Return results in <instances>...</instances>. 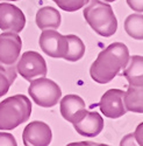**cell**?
<instances>
[{
  "mask_svg": "<svg viewBox=\"0 0 143 146\" xmlns=\"http://www.w3.org/2000/svg\"><path fill=\"white\" fill-rule=\"evenodd\" d=\"M122 101H123V105L126 108V110L137 112V113H142L143 112L142 87L128 86L127 91L123 94Z\"/></svg>",
  "mask_w": 143,
  "mask_h": 146,
  "instance_id": "cell-15",
  "label": "cell"
},
{
  "mask_svg": "<svg viewBox=\"0 0 143 146\" xmlns=\"http://www.w3.org/2000/svg\"><path fill=\"white\" fill-rule=\"evenodd\" d=\"M68 40V49L64 58L70 62H76L85 54V44L77 35H65Z\"/></svg>",
  "mask_w": 143,
  "mask_h": 146,
  "instance_id": "cell-16",
  "label": "cell"
},
{
  "mask_svg": "<svg viewBox=\"0 0 143 146\" xmlns=\"http://www.w3.org/2000/svg\"><path fill=\"white\" fill-rule=\"evenodd\" d=\"M142 66H143V57L142 56L134 55L132 57H129L128 63L123 68V72H122V75L128 81L129 86L142 87V84H143V81H142L143 67Z\"/></svg>",
  "mask_w": 143,
  "mask_h": 146,
  "instance_id": "cell-14",
  "label": "cell"
},
{
  "mask_svg": "<svg viewBox=\"0 0 143 146\" xmlns=\"http://www.w3.org/2000/svg\"><path fill=\"white\" fill-rule=\"evenodd\" d=\"M51 129L40 120L29 123L22 133V140L26 146H48L51 143Z\"/></svg>",
  "mask_w": 143,
  "mask_h": 146,
  "instance_id": "cell-9",
  "label": "cell"
},
{
  "mask_svg": "<svg viewBox=\"0 0 143 146\" xmlns=\"http://www.w3.org/2000/svg\"><path fill=\"white\" fill-rule=\"evenodd\" d=\"M26 25V17L23 12L8 3L0 4V29L4 32L20 33Z\"/></svg>",
  "mask_w": 143,
  "mask_h": 146,
  "instance_id": "cell-8",
  "label": "cell"
},
{
  "mask_svg": "<svg viewBox=\"0 0 143 146\" xmlns=\"http://www.w3.org/2000/svg\"><path fill=\"white\" fill-rule=\"evenodd\" d=\"M125 29L129 36L135 40L143 39V17L141 14H130L125 20Z\"/></svg>",
  "mask_w": 143,
  "mask_h": 146,
  "instance_id": "cell-17",
  "label": "cell"
},
{
  "mask_svg": "<svg viewBox=\"0 0 143 146\" xmlns=\"http://www.w3.org/2000/svg\"><path fill=\"white\" fill-rule=\"evenodd\" d=\"M16 78V70L12 66L0 63V97L6 95Z\"/></svg>",
  "mask_w": 143,
  "mask_h": 146,
  "instance_id": "cell-18",
  "label": "cell"
},
{
  "mask_svg": "<svg viewBox=\"0 0 143 146\" xmlns=\"http://www.w3.org/2000/svg\"><path fill=\"white\" fill-rule=\"evenodd\" d=\"M127 4L132 9L138 12V13H142V11H143V0H127Z\"/></svg>",
  "mask_w": 143,
  "mask_h": 146,
  "instance_id": "cell-21",
  "label": "cell"
},
{
  "mask_svg": "<svg viewBox=\"0 0 143 146\" xmlns=\"http://www.w3.org/2000/svg\"><path fill=\"white\" fill-rule=\"evenodd\" d=\"M85 112V102L78 95H66L61 101V113L63 118L70 123H77Z\"/></svg>",
  "mask_w": 143,
  "mask_h": 146,
  "instance_id": "cell-11",
  "label": "cell"
},
{
  "mask_svg": "<svg viewBox=\"0 0 143 146\" xmlns=\"http://www.w3.org/2000/svg\"><path fill=\"white\" fill-rule=\"evenodd\" d=\"M28 94L37 105L43 108H51L61 100L62 90L52 80L45 78L43 76L30 81Z\"/></svg>",
  "mask_w": 143,
  "mask_h": 146,
  "instance_id": "cell-4",
  "label": "cell"
},
{
  "mask_svg": "<svg viewBox=\"0 0 143 146\" xmlns=\"http://www.w3.org/2000/svg\"><path fill=\"white\" fill-rule=\"evenodd\" d=\"M125 91L120 89H110L107 90L100 100L98 104L101 112L108 118H119L123 116L127 110L123 105V97Z\"/></svg>",
  "mask_w": 143,
  "mask_h": 146,
  "instance_id": "cell-10",
  "label": "cell"
},
{
  "mask_svg": "<svg viewBox=\"0 0 143 146\" xmlns=\"http://www.w3.org/2000/svg\"><path fill=\"white\" fill-rule=\"evenodd\" d=\"M86 22L91 28L104 38H110L117 29V20L111 5L100 0H89L83 11Z\"/></svg>",
  "mask_w": 143,
  "mask_h": 146,
  "instance_id": "cell-2",
  "label": "cell"
},
{
  "mask_svg": "<svg viewBox=\"0 0 143 146\" xmlns=\"http://www.w3.org/2000/svg\"><path fill=\"white\" fill-rule=\"evenodd\" d=\"M21 48L22 41L18 33L5 32L0 34V63L15 67Z\"/></svg>",
  "mask_w": 143,
  "mask_h": 146,
  "instance_id": "cell-6",
  "label": "cell"
},
{
  "mask_svg": "<svg viewBox=\"0 0 143 146\" xmlns=\"http://www.w3.org/2000/svg\"><path fill=\"white\" fill-rule=\"evenodd\" d=\"M73 127L76 132L84 137H95L104 129V119L98 112H90L86 110L85 115L83 116L77 123H73Z\"/></svg>",
  "mask_w": 143,
  "mask_h": 146,
  "instance_id": "cell-12",
  "label": "cell"
},
{
  "mask_svg": "<svg viewBox=\"0 0 143 146\" xmlns=\"http://www.w3.org/2000/svg\"><path fill=\"white\" fill-rule=\"evenodd\" d=\"M104 1H108V3H113V1H116V0H104Z\"/></svg>",
  "mask_w": 143,
  "mask_h": 146,
  "instance_id": "cell-24",
  "label": "cell"
},
{
  "mask_svg": "<svg viewBox=\"0 0 143 146\" xmlns=\"http://www.w3.org/2000/svg\"><path fill=\"white\" fill-rule=\"evenodd\" d=\"M87 3H89V0H69L66 4H64L61 7V9L65 12H76L80 9L81 7H84Z\"/></svg>",
  "mask_w": 143,
  "mask_h": 146,
  "instance_id": "cell-19",
  "label": "cell"
},
{
  "mask_svg": "<svg viewBox=\"0 0 143 146\" xmlns=\"http://www.w3.org/2000/svg\"><path fill=\"white\" fill-rule=\"evenodd\" d=\"M0 1H18V0H0Z\"/></svg>",
  "mask_w": 143,
  "mask_h": 146,
  "instance_id": "cell-23",
  "label": "cell"
},
{
  "mask_svg": "<svg viewBox=\"0 0 143 146\" xmlns=\"http://www.w3.org/2000/svg\"><path fill=\"white\" fill-rule=\"evenodd\" d=\"M129 60V50L126 44L114 42L101 50L91 66L90 74L94 82L106 84L111 82L123 69Z\"/></svg>",
  "mask_w": 143,
  "mask_h": 146,
  "instance_id": "cell-1",
  "label": "cell"
},
{
  "mask_svg": "<svg viewBox=\"0 0 143 146\" xmlns=\"http://www.w3.org/2000/svg\"><path fill=\"white\" fill-rule=\"evenodd\" d=\"M52 1H54V3H56V4H57V6H58L59 8H61L64 4H66V3L69 1V0H52Z\"/></svg>",
  "mask_w": 143,
  "mask_h": 146,
  "instance_id": "cell-22",
  "label": "cell"
},
{
  "mask_svg": "<svg viewBox=\"0 0 143 146\" xmlns=\"http://www.w3.org/2000/svg\"><path fill=\"white\" fill-rule=\"evenodd\" d=\"M31 103L25 95H14L0 103V130L9 131L30 118Z\"/></svg>",
  "mask_w": 143,
  "mask_h": 146,
  "instance_id": "cell-3",
  "label": "cell"
},
{
  "mask_svg": "<svg viewBox=\"0 0 143 146\" xmlns=\"http://www.w3.org/2000/svg\"><path fill=\"white\" fill-rule=\"evenodd\" d=\"M16 71L27 81H31L37 77L47 75V63L45 60L37 52H26L23 53L19 61H16Z\"/></svg>",
  "mask_w": 143,
  "mask_h": 146,
  "instance_id": "cell-5",
  "label": "cell"
},
{
  "mask_svg": "<svg viewBox=\"0 0 143 146\" xmlns=\"http://www.w3.org/2000/svg\"><path fill=\"white\" fill-rule=\"evenodd\" d=\"M16 146L15 138L6 132H0V146Z\"/></svg>",
  "mask_w": 143,
  "mask_h": 146,
  "instance_id": "cell-20",
  "label": "cell"
},
{
  "mask_svg": "<svg viewBox=\"0 0 143 146\" xmlns=\"http://www.w3.org/2000/svg\"><path fill=\"white\" fill-rule=\"evenodd\" d=\"M40 47L48 56L64 58L68 49L66 36H63L55 29H44L40 36Z\"/></svg>",
  "mask_w": 143,
  "mask_h": 146,
  "instance_id": "cell-7",
  "label": "cell"
},
{
  "mask_svg": "<svg viewBox=\"0 0 143 146\" xmlns=\"http://www.w3.org/2000/svg\"><path fill=\"white\" fill-rule=\"evenodd\" d=\"M61 13L54 7L45 6L37 11L36 25L40 29H56L61 26Z\"/></svg>",
  "mask_w": 143,
  "mask_h": 146,
  "instance_id": "cell-13",
  "label": "cell"
}]
</instances>
